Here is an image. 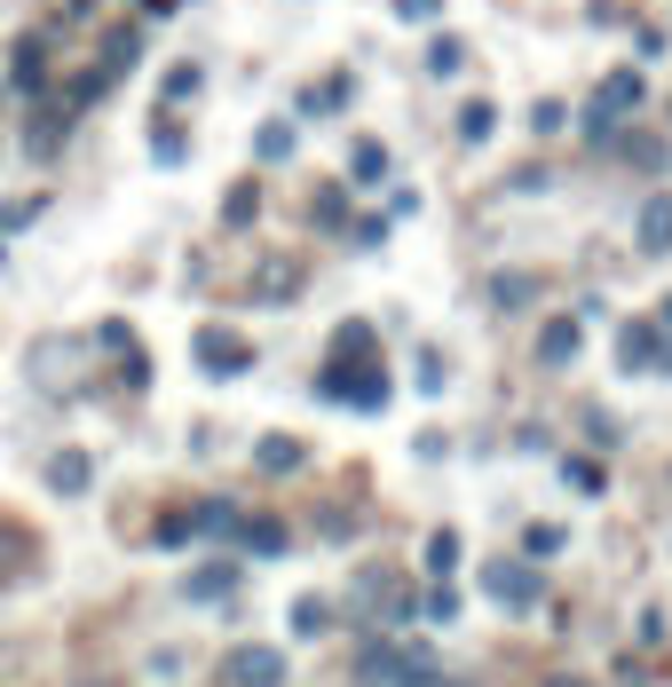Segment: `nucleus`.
Masks as SVG:
<instances>
[{
    "instance_id": "nucleus-1",
    "label": "nucleus",
    "mask_w": 672,
    "mask_h": 687,
    "mask_svg": "<svg viewBox=\"0 0 672 687\" xmlns=\"http://www.w3.org/2000/svg\"><path fill=\"white\" fill-rule=\"evenodd\" d=\"M316 395H324V403H357V411H388V372H380V364H341V356H332V364L316 372Z\"/></svg>"
},
{
    "instance_id": "nucleus-2",
    "label": "nucleus",
    "mask_w": 672,
    "mask_h": 687,
    "mask_svg": "<svg viewBox=\"0 0 672 687\" xmlns=\"http://www.w3.org/2000/svg\"><path fill=\"white\" fill-rule=\"evenodd\" d=\"M222 687H293V664H285V648H270V640H237V648L222 656Z\"/></svg>"
},
{
    "instance_id": "nucleus-3",
    "label": "nucleus",
    "mask_w": 672,
    "mask_h": 687,
    "mask_svg": "<svg viewBox=\"0 0 672 687\" xmlns=\"http://www.w3.org/2000/svg\"><path fill=\"white\" fill-rule=\"evenodd\" d=\"M403 671H428V648H419V640H380V632H372V640L357 648V679H364V687H396Z\"/></svg>"
},
{
    "instance_id": "nucleus-4",
    "label": "nucleus",
    "mask_w": 672,
    "mask_h": 687,
    "mask_svg": "<svg viewBox=\"0 0 672 687\" xmlns=\"http://www.w3.org/2000/svg\"><path fill=\"white\" fill-rule=\"evenodd\" d=\"M191 356H198V372H214V380H237V372H254V340H237V332H222V324H198Z\"/></svg>"
},
{
    "instance_id": "nucleus-5",
    "label": "nucleus",
    "mask_w": 672,
    "mask_h": 687,
    "mask_svg": "<svg viewBox=\"0 0 672 687\" xmlns=\"http://www.w3.org/2000/svg\"><path fill=\"white\" fill-rule=\"evenodd\" d=\"M483 592L498 600V609L523 617V609H538V600H546V577H538L530 561H490V569H483Z\"/></svg>"
},
{
    "instance_id": "nucleus-6",
    "label": "nucleus",
    "mask_w": 672,
    "mask_h": 687,
    "mask_svg": "<svg viewBox=\"0 0 672 687\" xmlns=\"http://www.w3.org/2000/svg\"><path fill=\"white\" fill-rule=\"evenodd\" d=\"M633 104H641V71H610L602 88H594V104H585V127H594V135H610Z\"/></svg>"
},
{
    "instance_id": "nucleus-7",
    "label": "nucleus",
    "mask_w": 672,
    "mask_h": 687,
    "mask_svg": "<svg viewBox=\"0 0 672 687\" xmlns=\"http://www.w3.org/2000/svg\"><path fill=\"white\" fill-rule=\"evenodd\" d=\"M230 538H237V553H254V561H270V553L293 546V530L277 522V513H237V530H230Z\"/></svg>"
},
{
    "instance_id": "nucleus-8",
    "label": "nucleus",
    "mask_w": 672,
    "mask_h": 687,
    "mask_svg": "<svg viewBox=\"0 0 672 687\" xmlns=\"http://www.w3.org/2000/svg\"><path fill=\"white\" fill-rule=\"evenodd\" d=\"M237 577H245V561H206V569H191V577H183V600H230V592H237Z\"/></svg>"
},
{
    "instance_id": "nucleus-9",
    "label": "nucleus",
    "mask_w": 672,
    "mask_h": 687,
    "mask_svg": "<svg viewBox=\"0 0 672 687\" xmlns=\"http://www.w3.org/2000/svg\"><path fill=\"white\" fill-rule=\"evenodd\" d=\"M617 364H625V372H641V364H672V356H664V340H656V324H625V332H617Z\"/></svg>"
},
{
    "instance_id": "nucleus-10",
    "label": "nucleus",
    "mask_w": 672,
    "mask_h": 687,
    "mask_svg": "<svg viewBox=\"0 0 672 687\" xmlns=\"http://www.w3.org/2000/svg\"><path fill=\"white\" fill-rule=\"evenodd\" d=\"M88 482H96V459H88V451H56V459H48V490H56V498H79Z\"/></svg>"
},
{
    "instance_id": "nucleus-11",
    "label": "nucleus",
    "mask_w": 672,
    "mask_h": 687,
    "mask_svg": "<svg viewBox=\"0 0 672 687\" xmlns=\"http://www.w3.org/2000/svg\"><path fill=\"white\" fill-rule=\"evenodd\" d=\"M633 237H641V253H672V198H649L641 222H633Z\"/></svg>"
},
{
    "instance_id": "nucleus-12",
    "label": "nucleus",
    "mask_w": 672,
    "mask_h": 687,
    "mask_svg": "<svg viewBox=\"0 0 672 687\" xmlns=\"http://www.w3.org/2000/svg\"><path fill=\"white\" fill-rule=\"evenodd\" d=\"M332 632V600L324 592H301L293 600V640H324Z\"/></svg>"
},
{
    "instance_id": "nucleus-13",
    "label": "nucleus",
    "mask_w": 672,
    "mask_h": 687,
    "mask_svg": "<svg viewBox=\"0 0 672 687\" xmlns=\"http://www.w3.org/2000/svg\"><path fill=\"white\" fill-rule=\"evenodd\" d=\"M301 459H309V451H301L293 435H262V443H254V467H262V474H293Z\"/></svg>"
},
{
    "instance_id": "nucleus-14",
    "label": "nucleus",
    "mask_w": 672,
    "mask_h": 687,
    "mask_svg": "<svg viewBox=\"0 0 672 687\" xmlns=\"http://www.w3.org/2000/svg\"><path fill=\"white\" fill-rule=\"evenodd\" d=\"M191 522H198V538H230V530H237V506H230V498H198Z\"/></svg>"
},
{
    "instance_id": "nucleus-15",
    "label": "nucleus",
    "mask_w": 672,
    "mask_h": 687,
    "mask_svg": "<svg viewBox=\"0 0 672 687\" xmlns=\"http://www.w3.org/2000/svg\"><path fill=\"white\" fill-rule=\"evenodd\" d=\"M9 88H17V96H40V88H48V63H40V48H32V40H25V48H17V63H9Z\"/></svg>"
},
{
    "instance_id": "nucleus-16",
    "label": "nucleus",
    "mask_w": 672,
    "mask_h": 687,
    "mask_svg": "<svg viewBox=\"0 0 672 687\" xmlns=\"http://www.w3.org/2000/svg\"><path fill=\"white\" fill-rule=\"evenodd\" d=\"M569 356H577V324L562 316V324H546V332H538V364H569Z\"/></svg>"
},
{
    "instance_id": "nucleus-17",
    "label": "nucleus",
    "mask_w": 672,
    "mask_h": 687,
    "mask_svg": "<svg viewBox=\"0 0 672 687\" xmlns=\"http://www.w3.org/2000/svg\"><path fill=\"white\" fill-rule=\"evenodd\" d=\"M150 158H158V166H183V158H191V143H183L175 119H158V127H150Z\"/></svg>"
},
{
    "instance_id": "nucleus-18",
    "label": "nucleus",
    "mask_w": 672,
    "mask_h": 687,
    "mask_svg": "<svg viewBox=\"0 0 672 687\" xmlns=\"http://www.w3.org/2000/svg\"><path fill=\"white\" fill-rule=\"evenodd\" d=\"M191 538H198V522H191V506H183V513H166V522L150 530V546H166V553H175V546H191Z\"/></svg>"
},
{
    "instance_id": "nucleus-19",
    "label": "nucleus",
    "mask_w": 672,
    "mask_h": 687,
    "mask_svg": "<svg viewBox=\"0 0 672 687\" xmlns=\"http://www.w3.org/2000/svg\"><path fill=\"white\" fill-rule=\"evenodd\" d=\"M411 609L428 617V625H459V592H451V585H436L428 600H411Z\"/></svg>"
},
{
    "instance_id": "nucleus-20",
    "label": "nucleus",
    "mask_w": 672,
    "mask_h": 687,
    "mask_svg": "<svg viewBox=\"0 0 672 687\" xmlns=\"http://www.w3.org/2000/svg\"><path fill=\"white\" fill-rule=\"evenodd\" d=\"M332 356H341V364H364V356H372V324H341V340H332Z\"/></svg>"
},
{
    "instance_id": "nucleus-21",
    "label": "nucleus",
    "mask_w": 672,
    "mask_h": 687,
    "mask_svg": "<svg viewBox=\"0 0 672 687\" xmlns=\"http://www.w3.org/2000/svg\"><path fill=\"white\" fill-rule=\"evenodd\" d=\"M254 158H270V166H277V158H293V127H285V119H270V127L254 135Z\"/></svg>"
},
{
    "instance_id": "nucleus-22",
    "label": "nucleus",
    "mask_w": 672,
    "mask_h": 687,
    "mask_svg": "<svg viewBox=\"0 0 672 687\" xmlns=\"http://www.w3.org/2000/svg\"><path fill=\"white\" fill-rule=\"evenodd\" d=\"M459 569V530H436L428 538V577H451Z\"/></svg>"
},
{
    "instance_id": "nucleus-23",
    "label": "nucleus",
    "mask_w": 672,
    "mask_h": 687,
    "mask_svg": "<svg viewBox=\"0 0 672 687\" xmlns=\"http://www.w3.org/2000/svg\"><path fill=\"white\" fill-rule=\"evenodd\" d=\"M349 175H357V183H380V175H388V150H380V143H357Z\"/></svg>"
},
{
    "instance_id": "nucleus-24",
    "label": "nucleus",
    "mask_w": 672,
    "mask_h": 687,
    "mask_svg": "<svg viewBox=\"0 0 672 687\" xmlns=\"http://www.w3.org/2000/svg\"><path fill=\"white\" fill-rule=\"evenodd\" d=\"M254 214H262L254 183H245V190H230V206H222V222H230V229H245V222H254Z\"/></svg>"
},
{
    "instance_id": "nucleus-25",
    "label": "nucleus",
    "mask_w": 672,
    "mask_h": 687,
    "mask_svg": "<svg viewBox=\"0 0 672 687\" xmlns=\"http://www.w3.org/2000/svg\"><path fill=\"white\" fill-rule=\"evenodd\" d=\"M198 96V63H175L166 71V104H191Z\"/></svg>"
},
{
    "instance_id": "nucleus-26",
    "label": "nucleus",
    "mask_w": 672,
    "mask_h": 687,
    "mask_svg": "<svg viewBox=\"0 0 672 687\" xmlns=\"http://www.w3.org/2000/svg\"><path fill=\"white\" fill-rule=\"evenodd\" d=\"M301 104H309V111H341V104H349V79H324V88H309Z\"/></svg>"
},
{
    "instance_id": "nucleus-27",
    "label": "nucleus",
    "mask_w": 672,
    "mask_h": 687,
    "mask_svg": "<svg viewBox=\"0 0 672 687\" xmlns=\"http://www.w3.org/2000/svg\"><path fill=\"white\" fill-rule=\"evenodd\" d=\"M459 63H467V48H459V40H436V48H428V71H436V79H451Z\"/></svg>"
},
{
    "instance_id": "nucleus-28",
    "label": "nucleus",
    "mask_w": 672,
    "mask_h": 687,
    "mask_svg": "<svg viewBox=\"0 0 672 687\" xmlns=\"http://www.w3.org/2000/svg\"><path fill=\"white\" fill-rule=\"evenodd\" d=\"M562 482H577L585 498H594V490H602V467H594V459H562Z\"/></svg>"
},
{
    "instance_id": "nucleus-29",
    "label": "nucleus",
    "mask_w": 672,
    "mask_h": 687,
    "mask_svg": "<svg viewBox=\"0 0 672 687\" xmlns=\"http://www.w3.org/2000/svg\"><path fill=\"white\" fill-rule=\"evenodd\" d=\"M530 293H538L530 277H498V285H490V301H498V308H515V301H530Z\"/></svg>"
},
{
    "instance_id": "nucleus-30",
    "label": "nucleus",
    "mask_w": 672,
    "mask_h": 687,
    "mask_svg": "<svg viewBox=\"0 0 672 687\" xmlns=\"http://www.w3.org/2000/svg\"><path fill=\"white\" fill-rule=\"evenodd\" d=\"M459 135L483 143V135H490V104H467V111H459Z\"/></svg>"
},
{
    "instance_id": "nucleus-31",
    "label": "nucleus",
    "mask_w": 672,
    "mask_h": 687,
    "mask_svg": "<svg viewBox=\"0 0 672 687\" xmlns=\"http://www.w3.org/2000/svg\"><path fill=\"white\" fill-rule=\"evenodd\" d=\"M25 222H40V198H17V206H0V229H25Z\"/></svg>"
},
{
    "instance_id": "nucleus-32",
    "label": "nucleus",
    "mask_w": 672,
    "mask_h": 687,
    "mask_svg": "<svg viewBox=\"0 0 672 687\" xmlns=\"http://www.w3.org/2000/svg\"><path fill=\"white\" fill-rule=\"evenodd\" d=\"M396 17L403 24H428V17H444V0H396Z\"/></svg>"
},
{
    "instance_id": "nucleus-33",
    "label": "nucleus",
    "mask_w": 672,
    "mask_h": 687,
    "mask_svg": "<svg viewBox=\"0 0 672 687\" xmlns=\"http://www.w3.org/2000/svg\"><path fill=\"white\" fill-rule=\"evenodd\" d=\"M523 546H530V553H562V530H554V522H538V530H530Z\"/></svg>"
},
{
    "instance_id": "nucleus-34",
    "label": "nucleus",
    "mask_w": 672,
    "mask_h": 687,
    "mask_svg": "<svg viewBox=\"0 0 672 687\" xmlns=\"http://www.w3.org/2000/svg\"><path fill=\"white\" fill-rule=\"evenodd\" d=\"M396 687H459V679H444V671H436V664H428V671H403V679H396Z\"/></svg>"
},
{
    "instance_id": "nucleus-35",
    "label": "nucleus",
    "mask_w": 672,
    "mask_h": 687,
    "mask_svg": "<svg viewBox=\"0 0 672 687\" xmlns=\"http://www.w3.org/2000/svg\"><path fill=\"white\" fill-rule=\"evenodd\" d=\"M546 687H594V679H569V671H554V679H546Z\"/></svg>"
},
{
    "instance_id": "nucleus-36",
    "label": "nucleus",
    "mask_w": 672,
    "mask_h": 687,
    "mask_svg": "<svg viewBox=\"0 0 672 687\" xmlns=\"http://www.w3.org/2000/svg\"><path fill=\"white\" fill-rule=\"evenodd\" d=\"M143 9H150V17H175V0H143Z\"/></svg>"
}]
</instances>
